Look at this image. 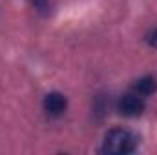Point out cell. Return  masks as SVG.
I'll return each mask as SVG.
<instances>
[{
	"label": "cell",
	"mask_w": 157,
	"mask_h": 155,
	"mask_svg": "<svg viewBox=\"0 0 157 155\" xmlns=\"http://www.w3.org/2000/svg\"><path fill=\"white\" fill-rule=\"evenodd\" d=\"M137 137L122 128H112L106 135H104V142H102V152L112 155H121V153H132L137 148Z\"/></svg>",
	"instance_id": "1"
},
{
	"label": "cell",
	"mask_w": 157,
	"mask_h": 155,
	"mask_svg": "<svg viewBox=\"0 0 157 155\" xmlns=\"http://www.w3.org/2000/svg\"><path fill=\"white\" fill-rule=\"evenodd\" d=\"M144 108H146L144 97H141V95H137V93H133V91L122 95V97L119 99V102H117L119 113L124 115V117H130V119L139 117L143 112H144Z\"/></svg>",
	"instance_id": "2"
},
{
	"label": "cell",
	"mask_w": 157,
	"mask_h": 155,
	"mask_svg": "<svg viewBox=\"0 0 157 155\" xmlns=\"http://www.w3.org/2000/svg\"><path fill=\"white\" fill-rule=\"evenodd\" d=\"M42 106H44V112H46V113H49V115H53V117H59L66 112L68 100H66V97H64L62 93L51 91V93H48V95L44 97Z\"/></svg>",
	"instance_id": "3"
},
{
	"label": "cell",
	"mask_w": 157,
	"mask_h": 155,
	"mask_svg": "<svg viewBox=\"0 0 157 155\" xmlns=\"http://www.w3.org/2000/svg\"><path fill=\"white\" fill-rule=\"evenodd\" d=\"M157 89V82L154 77H141L135 84H133V93H137V95H141V97H148V95H152V93H155Z\"/></svg>",
	"instance_id": "4"
},
{
	"label": "cell",
	"mask_w": 157,
	"mask_h": 155,
	"mask_svg": "<svg viewBox=\"0 0 157 155\" xmlns=\"http://www.w3.org/2000/svg\"><path fill=\"white\" fill-rule=\"evenodd\" d=\"M31 4L35 6V9L39 13H46L48 11V0H31Z\"/></svg>",
	"instance_id": "5"
},
{
	"label": "cell",
	"mask_w": 157,
	"mask_h": 155,
	"mask_svg": "<svg viewBox=\"0 0 157 155\" xmlns=\"http://www.w3.org/2000/svg\"><path fill=\"white\" fill-rule=\"evenodd\" d=\"M146 42H148L152 47H157V28L155 29H152V31L146 35Z\"/></svg>",
	"instance_id": "6"
}]
</instances>
